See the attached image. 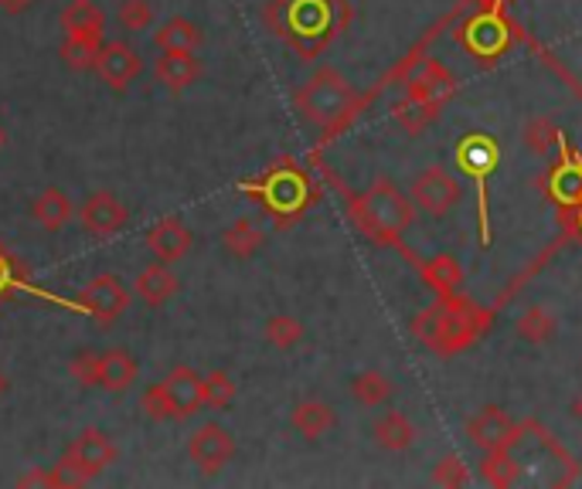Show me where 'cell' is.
Instances as JSON below:
<instances>
[{
    "label": "cell",
    "mask_w": 582,
    "mask_h": 489,
    "mask_svg": "<svg viewBox=\"0 0 582 489\" xmlns=\"http://www.w3.org/2000/svg\"><path fill=\"white\" fill-rule=\"evenodd\" d=\"M263 21L303 62H311L348 27L351 8L348 0H269Z\"/></svg>",
    "instance_id": "6da1fadb"
},
{
    "label": "cell",
    "mask_w": 582,
    "mask_h": 489,
    "mask_svg": "<svg viewBox=\"0 0 582 489\" xmlns=\"http://www.w3.org/2000/svg\"><path fill=\"white\" fill-rule=\"evenodd\" d=\"M494 323V313L477 306L466 296H439L429 309H423L412 320V337L423 343L426 351L439 357H453L466 351L477 337H484Z\"/></svg>",
    "instance_id": "7a4b0ae2"
},
{
    "label": "cell",
    "mask_w": 582,
    "mask_h": 489,
    "mask_svg": "<svg viewBox=\"0 0 582 489\" xmlns=\"http://www.w3.org/2000/svg\"><path fill=\"white\" fill-rule=\"evenodd\" d=\"M293 106H296L303 123L320 130V143H330L335 133H341L348 126V120L354 117L357 96H354V85L338 69L324 65L300 85L293 96Z\"/></svg>",
    "instance_id": "3957f363"
},
{
    "label": "cell",
    "mask_w": 582,
    "mask_h": 489,
    "mask_svg": "<svg viewBox=\"0 0 582 489\" xmlns=\"http://www.w3.org/2000/svg\"><path fill=\"white\" fill-rule=\"evenodd\" d=\"M351 215H354L357 232L365 239H372L375 245H392L405 252L402 235L409 232V224L415 218V205L399 191L396 181L375 178L362 197L351 200Z\"/></svg>",
    "instance_id": "277c9868"
},
{
    "label": "cell",
    "mask_w": 582,
    "mask_h": 489,
    "mask_svg": "<svg viewBox=\"0 0 582 489\" xmlns=\"http://www.w3.org/2000/svg\"><path fill=\"white\" fill-rule=\"evenodd\" d=\"M242 187L248 191V197L259 200V205L276 218V228H290L317 200L311 178L290 160L269 167L259 181H248Z\"/></svg>",
    "instance_id": "5b68a950"
},
{
    "label": "cell",
    "mask_w": 582,
    "mask_h": 489,
    "mask_svg": "<svg viewBox=\"0 0 582 489\" xmlns=\"http://www.w3.org/2000/svg\"><path fill=\"white\" fill-rule=\"evenodd\" d=\"M453 96H457V75L436 59H423L420 69L405 82V102L399 106L396 120L409 133H423Z\"/></svg>",
    "instance_id": "8992f818"
},
{
    "label": "cell",
    "mask_w": 582,
    "mask_h": 489,
    "mask_svg": "<svg viewBox=\"0 0 582 489\" xmlns=\"http://www.w3.org/2000/svg\"><path fill=\"white\" fill-rule=\"evenodd\" d=\"M117 459H120V449L102 428H96V425L82 428L65 445L59 463L51 466L54 486H86L96 476H102L109 466H117Z\"/></svg>",
    "instance_id": "52a82bcc"
},
{
    "label": "cell",
    "mask_w": 582,
    "mask_h": 489,
    "mask_svg": "<svg viewBox=\"0 0 582 489\" xmlns=\"http://www.w3.org/2000/svg\"><path fill=\"white\" fill-rule=\"evenodd\" d=\"M457 38L463 41L470 54H477L481 62H497L501 54L511 51L518 27L505 17V11H481L477 17H470L460 27Z\"/></svg>",
    "instance_id": "ba28073f"
},
{
    "label": "cell",
    "mask_w": 582,
    "mask_h": 489,
    "mask_svg": "<svg viewBox=\"0 0 582 489\" xmlns=\"http://www.w3.org/2000/svg\"><path fill=\"white\" fill-rule=\"evenodd\" d=\"M409 200L415 205V211H423L429 218H442L463 200V187H460V181L450 174L447 167L433 163V167L423 170V174L412 178Z\"/></svg>",
    "instance_id": "9c48e42d"
},
{
    "label": "cell",
    "mask_w": 582,
    "mask_h": 489,
    "mask_svg": "<svg viewBox=\"0 0 582 489\" xmlns=\"http://www.w3.org/2000/svg\"><path fill=\"white\" fill-rule=\"evenodd\" d=\"M130 306V290L123 285L120 276L113 272H99L96 279H89L86 285H82V293L75 299V309L82 313H89L96 323L109 327V323H117L120 316L126 313Z\"/></svg>",
    "instance_id": "30bf717a"
},
{
    "label": "cell",
    "mask_w": 582,
    "mask_h": 489,
    "mask_svg": "<svg viewBox=\"0 0 582 489\" xmlns=\"http://www.w3.org/2000/svg\"><path fill=\"white\" fill-rule=\"evenodd\" d=\"M187 459L194 466H198V473L205 476H215L226 469L232 459H235V436L218 421H205L191 431L187 439Z\"/></svg>",
    "instance_id": "8fae6325"
},
{
    "label": "cell",
    "mask_w": 582,
    "mask_h": 489,
    "mask_svg": "<svg viewBox=\"0 0 582 489\" xmlns=\"http://www.w3.org/2000/svg\"><path fill=\"white\" fill-rule=\"evenodd\" d=\"M457 167L470 181H477L481 191V224H484V242H487V178L497 167V143L487 133H466L457 147Z\"/></svg>",
    "instance_id": "7c38bea8"
},
{
    "label": "cell",
    "mask_w": 582,
    "mask_h": 489,
    "mask_svg": "<svg viewBox=\"0 0 582 489\" xmlns=\"http://www.w3.org/2000/svg\"><path fill=\"white\" fill-rule=\"evenodd\" d=\"M78 221L86 228V235L93 239H113L117 232H123L130 211L123 200L113 191H93L78 208Z\"/></svg>",
    "instance_id": "4fadbf2b"
},
{
    "label": "cell",
    "mask_w": 582,
    "mask_h": 489,
    "mask_svg": "<svg viewBox=\"0 0 582 489\" xmlns=\"http://www.w3.org/2000/svg\"><path fill=\"white\" fill-rule=\"evenodd\" d=\"M144 72V59L136 54V48H130L126 41H109L99 51V62H96V75L102 85H109L113 93H123L130 85L141 78Z\"/></svg>",
    "instance_id": "5bb4252c"
},
{
    "label": "cell",
    "mask_w": 582,
    "mask_h": 489,
    "mask_svg": "<svg viewBox=\"0 0 582 489\" xmlns=\"http://www.w3.org/2000/svg\"><path fill=\"white\" fill-rule=\"evenodd\" d=\"M144 242H147V248H150V255L157 258V262H168V266H174V262H181V258L191 252V245H194V235H191V228L181 221V218H160V221H154L150 228H147V235H144Z\"/></svg>",
    "instance_id": "9a60e30c"
},
{
    "label": "cell",
    "mask_w": 582,
    "mask_h": 489,
    "mask_svg": "<svg viewBox=\"0 0 582 489\" xmlns=\"http://www.w3.org/2000/svg\"><path fill=\"white\" fill-rule=\"evenodd\" d=\"M163 388H168V398L174 405V421H184L205 408V378L194 367L178 364L168 378H163Z\"/></svg>",
    "instance_id": "2e32d148"
},
{
    "label": "cell",
    "mask_w": 582,
    "mask_h": 489,
    "mask_svg": "<svg viewBox=\"0 0 582 489\" xmlns=\"http://www.w3.org/2000/svg\"><path fill=\"white\" fill-rule=\"evenodd\" d=\"M514 428H518L514 418L501 405H484L474 415V421L466 425V436H470V442H474L481 452H494V449L511 445Z\"/></svg>",
    "instance_id": "e0dca14e"
},
{
    "label": "cell",
    "mask_w": 582,
    "mask_h": 489,
    "mask_svg": "<svg viewBox=\"0 0 582 489\" xmlns=\"http://www.w3.org/2000/svg\"><path fill=\"white\" fill-rule=\"evenodd\" d=\"M154 75L160 85H168L171 93H184L187 85H194L202 78V59L198 51H181V48H171V51H160L154 59Z\"/></svg>",
    "instance_id": "ac0fdd59"
},
{
    "label": "cell",
    "mask_w": 582,
    "mask_h": 489,
    "mask_svg": "<svg viewBox=\"0 0 582 489\" xmlns=\"http://www.w3.org/2000/svg\"><path fill=\"white\" fill-rule=\"evenodd\" d=\"M136 378H141V364H136V357L126 347H109V351L99 354L96 388L123 394V391H130L136 384Z\"/></svg>",
    "instance_id": "d6986e66"
},
{
    "label": "cell",
    "mask_w": 582,
    "mask_h": 489,
    "mask_svg": "<svg viewBox=\"0 0 582 489\" xmlns=\"http://www.w3.org/2000/svg\"><path fill=\"white\" fill-rule=\"evenodd\" d=\"M335 421H338L335 408H330L327 401H317V398L296 401L293 412H290V428L296 431L300 439H307V442L324 439L327 431L335 428Z\"/></svg>",
    "instance_id": "ffe728a7"
},
{
    "label": "cell",
    "mask_w": 582,
    "mask_h": 489,
    "mask_svg": "<svg viewBox=\"0 0 582 489\" xmlns=\"http://www.w3.org/2000/svg\"><path fill=\"white\" fill-rule=\"evenodd\" d=\"M181 293V279H178V272L168 266V262H154L136 276V296H141L147 306H163V303H171L174 296Z\"/></svg>",
    "instance_id": "44dd1931"
},
{
    "label": "cell",
    "mask_w": 582,
    "mask_h": 489,
    "mask_svg": "<svg viewBox=\"0 0 582 489\" xmlns=\"http://www.w3.org/2000/svg\"><path fill=\"white\" fill-rule=\"evenodd\" d=\"M72 215H75V205L62 187H45L32 205V218L51 235H59L62 228L72 221Z\"/></svg>",
    "instance_id": "7402d4cb"
},
{
    "label": "cell",
    "mask_w": 582,
    "mask_h": 489,
    "mask_svg": "<svg viewBox=\"0 0 582 489\" xmlns=\"http://www.w3.org/2000/svg\"><path fill=\"white\" fill-rule=\"evenodd\" d=\"M102 35H89V32H65L62 38V62L72 69V72H96V62H99V51H102Z\"/></svg>",
    "instance_id": "603a6c76"
},
{
    "label": "cell",
    "mask_w": 582,
    "mask_h": 489,
    "mask_svg": "<svg viewBox=\"0 0 582 489\" xmlns=\"http://www.w3.org/2000/svg\"><path fill=\"white\" fill-rule=\"evenodd\" d=\"M372 439L378 449L385 452H405L415 442V425L409 421L405 412H385L375 425H372Z\"/></svg>",
    "instance_id": "cb8c5ba5"
},
{
    "label": "cell",
    "mask_w": 582,
    "mask_h": 489,
    "mask_svg": "<svg viewBox=\"0 0 582 489\" xmlns=\"http://www.w3.org/2000/svg\"><path fill=\"white\" fill-rule=\"evenodd\" d=\"M205 41L202 27L194 24L191 17H168L157 32H154V48L157 51H171V48H181V51H198Z\"/></svg>",
    "instance_id": "d4e9b609"
},
{
    "label": "cell",
    "mask_w": 582,
    "mask_h": 489,
    "mask_svg": "<svg viewBox=\"0 0 582 489\" xmlns=\"http://www.w3.org/2000/svg\"><path fill=\"white\" fill-rule=\"evenodd\" d=\"M266 235H263V228L253 221V218H235L226 232H221V248H226L232 258H253L259 248H263Z\"/></svg>",
    "instance_id": "484cf974"
},
{
    "label": "cell",
    "mask_w": 582,
    "mask_h": 489,
    "mask_svg": "<svg viewBox=\"0 0 582 489\" xmlns=\"http://www.w3.org/2000/svg\"><path fill=\"white\" fill-rule=\"evenodd\" d=\"M481 479L494 489H508V486H518L521 482V463L511 455V449H494V452H484L481 466H477Z\"/></svg>",
    "instance_id": "4316f807"
},
{
    "label": "cell",
    "mask_w": 582,
    "mask_h": 489,
    "mask_svg": "<svg viewBox=\"0 0 582 489\" xmlns=\"http://www.w3.org/2000/svg\"><path fill=\"white\" fill-rule=\"evenodd\" d=\"M420 272H423V282L429 285L436 296H453L460 290V282H463V269H460V262L453 255L429 258V262L420 266Z\"/></svg>",
    "instance_id": "83f0119b"
},
{
    "label": "cell",
    "mask_w": 582,
    "mask_h": 489,
    "mask_svg": "<svg viewBox=\"0 0 582 489\" xmlns=\"http://www.w3.org/2000/svg\"><path fill=\"white\" fill-rule=\"evenodd\" d=\"M62 32H89V35H102L106 27V14L99 11L96 0H69L59 14Z\"/></svg>",
    "instance_id": "f1b7e54d"
},
{
    "label": "cell",
    "mask_w": 582,
    "mask_h": 489,
    "mask_svg": "<svg viewBox=\"0 0 582 489\" xmlns=\"http://www.w3.org/2000/svg\"><path fill=\"white\" fill-rule=\"evenodd\" d=\"M559 330V320L551 316L545 306H529L521 316H518V337L524 343H532V347H542V343H548L551 337H556Z\"/></svg>",
    "instance_id": "f546056e"
},
{
    "label": "cell",
    "mask_w": 582,
    "mask_h": 489,
    "mask_svg": "<svg viewBox=\"0 0 582 489\" xmlns=\"http://www.w3.org/2000/svg\"><path fill=\"white\" fill-rule=\"evenodd\" d=\"M396 394V388H392V381L385 378L381 370H362L357 378L351 381V398L357 401L362 408H378V405H385L388 398Z\"/></svg>",
    "instance_id": "4dcf8cb0"
},
{
    "label": "cell",
    "mask_w": 582,
    "mask_h": 489,
    "mask_svg": "<svg viewBox=\"0 0 582 489\" xmlns=\"http://www.w3.org/2000/svg\"><path fill=\"white\" fill-rule=\"evenodd\" d=\"M263 337H266L269 347H276V351H293V347H300V343H303L307 330H303V323L296 320V316L276 313V316H269V320H266Z\"/></svg>",
    "instance_id": "1f68e13d"
},
{
    "label": "cell",
    "mask_w": 582,
    "mask_h": 489,
    "mask_svg": "<svg viewBox=\"0 0 582 489\" xmlns=\"http://www.w3.org/2000/svg\"><path fill=\"white\" fill-rule=\"evenodd\" d=\"M559 139H562V133L548 117H535V120L524 123V130H521V143L538 157H548L551 150L559 147Z\"/></svg>",
    "instance_id": "d6a6232c"
},
{
    "label": "cell",
    "mask_w": 582,
    "mask_h": 489,
    "mask_svg": "<svg viewBox=\"0 0 582 489\" xmlns=\"http://www.w3.org/2000/svg\"><path fill=\"white\" fill-rule=\"evenodd\" d=\"M551 200L582 208V163L562 167L559 174H551Z\"/></svg>",
    "instance_id": "836d02e7"
},
{
    "label": "cell",
    "mask_w": 582,
    "mask_h": 489,
    "mask_svg": "<svg viewBox=\"0 0 582 489\" xmlns=\"http://www.w3.org/2000/svg\"><path fill=\"white\" fill-rule=\"evenodd\" d=\"M235 401V381H232V374L229 370H211V374H205V408H215V412H221V408H229Z\"/></svg>",
    "instance_id": "e575fe53"
},
{
    "label": "cell",
    "mask_w": 582,
    "mask_h": 489,
    "mask_svg": "<svg viewBox=\"0 0 582 489\" xmlns=\"http://www.w3.org/2000/svg\"><path fill=\"white\" fill-rule=\"evenodd\" d=\"M17 290L35 293L32 285H27V272H24V266H21L17 258L4 248V242H0V299L11 296V293H17Z\"/></svg>",
    "instance_id": "d590c367"
},
{
    "label": "cell",
    "mask_w": 582,
    "mask_h": 489,
    "mask_svg": "<svg viewBox=\"0 0 582 489\" xmlns=\"http://www.w3.org/2000/svg\"><path fill=\"white\" fill-rule=\"evenodd\" d=\"M141 412L150 418V421H174V405L168 398V388H163V381L150 384L144 394H141Z\"/></svg>",
    "instance_id": "8d00e7d4"
},
{
    "label": "cell",
    "mask_w": 582,
    "mask_h": 489,
    "mask_svg": "<svg viewBox=\"0 0 582 489\" xmlns=\"http://www.w3.org/2000/svg\"><path fill=\"white\" fill-rule=\"evenodd\" d=\"M117 21L123 32H147V27L154 24V8L150 0H123L120 11H117Z\"/></svg>",
    "instance_id": "74e56055"
},
{
    "label": "cell",
    "mask_w": 582,
    "mask_h": 489,
    "mask_svg": "<svg viewBox=\"0 0 582 489\" xmlns=\"http://www.w3.org/2000/svg\"><path fill=\"white\" fill-rule=\"evenodd\" d=\"M436 486H447V489H457V486H466L470 482V469L463 466L460 455H447L439 459V463L433 466V476H429Z\"/></svg>",
    "instance_id": "f35d334b"
},
{
    "label": "cell",
    "mask_w": 582,
    "mask_h": 489,
    "mask_svg": "<svg viewBox=\"0 0 582 489\" xmlns=\"http://www.w3.org/2000/svg\"><path fill=\"white\" fill-rule=\"evenodd\" d=\"M69 374L82 384V388H96L99 378V354L96 351H78L69 364Z\"/></svg>",
    "instance_id": "ab89813d"
},
{
    "label": "cell",
    "mask_w": 582,
    "mask_h": 489,
    "mask_svg": "<svg viewBox=\"0 0 582 489\" xmlns=\"http://www.w3.org/2000/svg\"><path fill=\"white\" fill-rule=\"evenodd\" d=\"M17 486H54V473L51 469H32L17 476Z\"/></svg>",
    "instance_id": "60d3db41"
},
{
    "label": "cell",
    "mask_w": 582,
    "mask_h": 489,
    "mask_svg": "<svg viewBox=\"0 0 582 489\" xmlns=\"http://www.w3.org/2000/svg\"><path fill=\"white\" fill-rule=\"evenodd\" d=\"M32 4H35V0H0V11L11 14V17H17V14H24Z\"/></svg>",
    "instance_id": "b9f144b4"
},
{
    "label": "cell",
    "mask_w": 582,
    "mask_h": 489,
    "mask_svg": "<svg viewBox=\"0 0 582 489\" xmlns=\"http://www.w3.org/2000/svg\"><path fill=\"white\" fill-rule=\"evenodd\" d=\"M474 4H477L481 11H505L511 0H474Z\"/></svg>",
    "instance_id": "7bdbcfd3"
},
{
    "label": "cell",
    "mask_w": 582,
    "mask_h": 489,
    "mask_svg": "<svg viewBox=\"0 0 582 489\" xmlns=\"http://www.w3.org/2000/svg\"><path fill=\"white\" fill-rule=\"evenodd\" d=\"M572 418H575V421L582 425V394H579V398L572 401Z\"/></svg>",
    "instance_id": "ee69618b"
},
{
    "label": "cell",
    "mask_w": 582,
    "mask_h": 489,
    "mask_svg": "<svg viewBox=\"0 0 582 489\" xmlns=\"http://www.w3.org/2000/svg\"><path fill=\"white\" fill-rule=\"evenodd\" d=\"M4 394H8V374L0 370V398H4Z\"/></svg>",
    "instance_id": "f6af8a7d"
},
{
    "label": "cell",
    "mask_w": 582,
    "mask_h": 489,
    "mask_svg": "<svg viewBox=\"0 0 582 489\" xmlns=\"http://www.w3.org/2000/svg\"><path fill=\"white\" fill-rule=\"evenodd\" d=\"M4 143H8V130H4V123H0V150H4Z\"/></svg>",
    "instance_id": "bcb514c9"
},
{
    "label": "cell",
    "mask_w": 582,
    "mask_h": 489,
    "mask_svg": "<svg viewBox=\"0 0 582 489\" xmlns=\"http://www.w3.org/2000/svg\"><path fill=\"white\" fill-rule=\"evenodd\" d=\"M579 228H582V208H579Z\"/></svg>",
    "instance_id": "7dc6e473"
}]
</instances>
